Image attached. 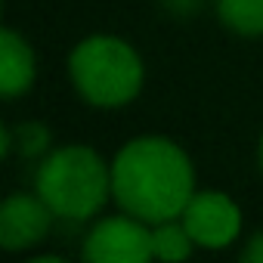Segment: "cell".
<instances>
[{
    "instance_id": "cell-5",
    "label": "cell",
    "mask_w": 263,
    "mask_h": 263,
    "mask_svg": "<svg viewBox=\"0 0 263 263\" xmlns=\"http://www.w3.org/2000/svg\"><path fill=\"white\" fill-rule=\"evenodd\" d=\"M183 223L195 238V245L226 248L241 229V211L223 192H195L183 211Z\"/></svg>"
},
{
    "instance_id": "cell-1",
    "label": "cell",
    "mask_w": 263,
    "mask_h": 263,
    "mask_svg": "<svg viewBox=\"0 0 263 263\" xmlns=\"http://www.w3.org/2000/svg\"><path fill=\"white\" fill-rule=\"evenodd\" d=\"M115 201L146 223L177 220L195 195V174L186 152L164 137L127 143L111 164Z\"/></svg>"
},
{
    "instance_id": "cell-4",
    "label": "cell",
    "mask_w": 263,
    "mask_h": 263,
    "mask_svg": "<svg viewBox=\"0 0 263 263\" xmlns=\"http://www.w3.org/2000/svg\"><path fill=\"white\" fill-rule=\"evenodd\" d=\"M140 217H111L93 226L84 241V257L90 263H146L152 257V232Z\"/></svg>"
},
{
    "instance_id": "cell-3",
    "label": "cell",
    "mask_w": 263,
    "mask_h": 263,
    "mask_svg": "<svg viewBox=\"0 0 263 263\" xmlns=\"http://www.w3.org/2000/svg\"><path fill=\"white\" fill-rule=\"evenodd\" d=\"M68 71L78 93L102 108L130 102L143 87V62L137 50L111 34H93L81 41L68 59Z\"/></svg>"
},
{
    "instance_id": "cell-6",
    "label": "cell",
    "mask_w": 263,
    "mask_h": 263,
    "mask_svg": "<svg viewBox=\"0 0 263 263\" xmlns=\"http://www.w3.org/2000/svg\"><path fill=\"white\" fill-rule=\"evenodd\" d=\"M50 204L37 195H13L0 208V245L7 251H25L37 241H44L50 229Z\"/></svg>"
},
{
    "instance_id": "cell-9",
    "label": "cell",
    "mask_w": 263,
    "mask_h": 263,
    "mask_svg": "<svg viewBox=\"0 0 263 263\" xmlns=\"http://www.w3.org/2000/svg\"><path fill=\"white\" fill-rule=\"evenodd\" d=\"M192 245H195V238L189 235L186 223L161 220L152 229V257H158V260H174V263L186 260L192 254Z\"/></svg>"
},
{
    "instance_id": "cell-8",
    "label": "cell",
    "mask_w": 263,
    "mask_h": 263,
    "mask_svg": "<svg viewBox=\"0 0 263 263\" xmlns=\"http://www.w3.org/2000/svg\"><path fill=\"white\" fill-rule=\"evenodd\" d=\"M217 16L235 34H263V0H217Z\"/></svg>"
},
{
    "instance_id": "cell-2",
    "label": "cell",
    "mask_w": 263,
    "mask_h": 263,
    "mask_svg": "<svg viewBox=\"0 0 263 263\" xmlns=\"http://www.w3.org/2000/svg\"><path fill=\"white\" fill-rule=\"evenodd\" d=\"M111 192V171L87 146H65L44 158L37 171V195L56 217L87 220Z\"/></svg>"
},
{
    "instance_id": "cell-11",
    "label": "cell",
    "mask_w": 263,
    "mask_h": 263,
    "mask_svg": "<svg viewBox=\"0 0 263 263\" xmlns=\"http://www.w3.org/2000/svg\"><path fill=\"white\" fill-rule=\"evenodd\" d=\"M241 257H245V260H251V263H263V232L251 238V245L241 251Z\"/></svg>"
},
{
    "instance_id": "cell-10",
    "label": "cell",
    "mask_w": 263,
    "mask_h": 263,
    "mask_svg": "<svg viewBox=\"0 0 263 263\" xmlns=\"http://www.w3.org/2000/svg\"><path fill=\"white\" fill-rule=\"evenodd\" d=\"M10 146H16L19 155L34 158L50 149V130L44 124H19L13 134H4V152H10Z\"/></svg>"
},
{
    "instance_id": "cell-12",
    "label": "cell",
    "mask_w": 263,
    "mask_h": 263,
    "mask_svg": "<svg viewBox=\"0 0 263 263\" xmlns=\"http://www.w3.org/2000/svg\"><path fill=\"white\" fill-rule=\"evenodd\" d=\"M260 167H263V137H260Z\"/></svg>"
},
{
    "instance_id": "cell-7",
    "label": "cell",
    "mask_w": 263,
    "mask_h": 263,
    "mask_svg": "<svg viewBox=\"0 0 263 263\" xmlns=\"http://www.w3.org/2000/svg\"><path fill=\"white\" fill-rule=\"evenodd\" d=\"M34 84V53L22 34L4 28L0 31V93L7 99L28 93Z\"/></svg>"
}]
</instances>
